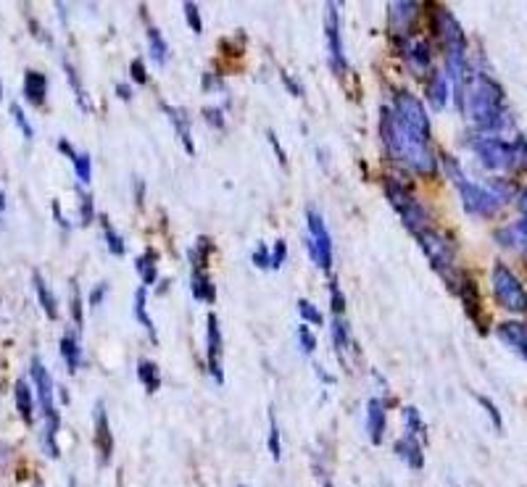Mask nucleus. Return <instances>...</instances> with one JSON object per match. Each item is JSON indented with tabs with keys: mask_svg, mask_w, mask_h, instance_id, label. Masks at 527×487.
Instances as JSON below:
<instances>
[{
	"mask_svg": "<svg viewBox=\"0 0 527 487\" xmlns=\"http://www.w3.org/2000/svg\"><path fill=\"white\" fill-rule=\"evenodd\" d=\"M490 279H493V298L504 311L527 313V290L517 276L511 274V269L504 267V264H496L490 272Z\"/></svg>",
	"mask_w": 527,
	"mask_h": 487,
	"instance_id": "5",
	"label": "nucleus"
},
{
	"mask_svg": "<svg viewBox=\"0 0 527 487\" xmlns=\"http://www.w3.org/2000/svg\"><path fill=\"white\" fill-rule=\"evenodd\" d=\"M379 135L385 142V150L390 158H396L401 166H406L409 172H416L422 177H430L438 172V158L430 145V140L416 135L414 129H409L404 121L396 116L393 108L379 111Z\"/></svg>",
	"mask_w": 527,
	"mask_h": 487,
	"instance_id": "1",
	"label": "nucleus"
},
{
	"mask_svg": "<svg viewBox=\"0 0 527 487\" xmlns=\"http://www.w3.org/2000/svg\"><path fill=\"white\" fill-rule=\"evenodd\" d=\"M393 451H396V456L406 466H411V469H422L425 466V453H422V442L414 440V437H401V440L393 442Z\"/></svg>",
	"mask_w": 527,
	"mask_h": 487,
	"instance_id": "21",
	"label": "nucleus"
},
{
	"mask_svg": "<svg viewBox=\"0 0 527 487\" xmlns=\"http://www.w3.org/2000/svg\"><path fill=\"white\" fill-rule=\"evenodd\" d=\"M298 345H301V350H304L306 356H311L316 350V337L309 324H301V327H298Z\"/></svg>",
	"mask_w": 527,
	"mask_h": 487,
	"instance_id": "44",
	"label": "nucleus"
},
{
	"mask_svg": "<svg viewBox=\"0 0 527 487\" xmlns=\"http://www.w3.org/2000/svg\"><path fill=\"white\" fill-rule=\"evenodd\" d=\"M496 335L501 342H506L511 350H517L525 356L527 353V324L525 322H504L496 327Z\"/></svg>",
	"mask_w": 527,
	"mask_h": 487,
	"instance_id": "18",
	"label": "nucleus"
},
{
	"mask_svg": "<svg viewBox=\"0 0 527 487\" xmlns=\"http://www.w3.org/2000/svg\"><path fill=\"white\" fill-rule=\"evenodd\" d=\"M385 195H388L390 206L396 208V213L401 216V221L406 224L409 232H414L416 235L419 230L430 227V216H427V211L422 208V203L416 201L414 195L409 193L401 182H396V179H385Z\"/></svg>",
	"mask_w": 527,
	"mask_h": 487,
	"instance_id": "6",
	"label": "nucleus"
},
{
	"mask_svg": "<svg viewBox=\"0 0 527 487\" xmlns=\"http://www.w3.org/2000/svg\"><path fill=\"white\" fill-rule=\"evenodd\" d=\"M404 424H406V437H414L422 445H427V424L422 422V416H419L414 405L404 408Z\"/></svg>",
	"mask_w": 527,
	"mask_h": 487,
	"instance_id": "29",
	"label": "nucleus"
},
{
	"mask_svg": "<svg viewBox=\"0 0 527 487\" xmlns=\"http://www.w3.org/2000/svg\"><path fill=\"white\" fill-rule=\"evenodd\" d=\"M511 150H514V169L527 172V140L517 138L514 142H511Z\"/></svg>",
	"mask_w": 527,
	"mask_h": 487,
	"instance_id": "47",
	"label": "nucleus"
},
{
	"mask_svg": "<svg viewBox=\"0 0 527 487\" xmlns=\"http://www.w3.org/2000/svg\"><path fill=\"white\" fill-rule=\"evenodd\" d=\"M250 261H253V267H256V269H272V256H269L267 245H259V248L253 250Z\"/></svg>",
	"mask_w": 527,
	"mask_h": 487,
	"instance_id": "51",
	"label": "nucleus"
},
{
	"mask_svg": "<svg viewBox=\"0 0 527 487\" xmlns=\"http://www.w3.org/2000/svg\"><path fill=\"white\" fill-rule=\"evenodd\" d=\"M13 398H16V408H19L21 419H24V422H32L35 398H32V390H29V385L24 382V379H19V382H16V387H13Z\"/></svg>",
	"mask_w": 527,
	"mask_h": 487,
	"instance_id": "31",
	"label": "nucleus"
},
{
	"mask_svg": "<svg viewBox=\"0 0 527 487\" xmlns=\"http://www.w3.org/2000/svg\"><path fill=\"white\" fill-rule=\"evenodd\" d=\"M396 45L401 58L406 61V66L411 72L414 74L430 72V66H433V50H430V43H427L425 37H411V35L396 37Z\"/></svg>",
	"mask_w": 527,
	"mask_h": 487,
	"instance_id": "12",
	"label": "nucleus"
},
{
	"mask_svg": "<svg viewBox=\"0 0 527 487\" xmlns=\"http://www.w3.org/2000/svg\"><path fill=\"white\" fill-rule=\"evenodd\" d=\"M240 487H243V485H240Z\"/></svg>",
	"mask_w": 527,
	"mask_h": 487,
	"instance_id": "62",
	"label": "nucleus"
},
{
	"mask_svg": "<svg viewBox=\"0 0 527 487\" xmlns=\"http://www.w3.org/2000/svg\"><path fill=\"white\" fill-rule=\"evenodd\" d=\"M385 424H388V405L382 398H370L367 401V435L375 445L385 437Z\"/></svg>",
	"mask_w": 527,
	"mask_h": 487,
	"instance_id": "16",
	"label": "nucleus"
},
{
	"mask_svg": "<svg viewBox=\"0 0 527 487\" xmlns=\"http://www.w3.org/2000/svg\"><path fill=\"white\" fill-rule=\"evenodd\" d=\"M61 359H64L66 371H69V374H77V371H79V364H82V350H79V340H77V335H72V332H66L64 337H61Z\"/></svg>",
	"mask_w": 527,
	"mask_h": 487,
	"instance_id": "23",
	"label": "nucleus"
},
{
	"mask_svg": "<svg viewBox=\"0 0 527 487\" xmlns=\"http://www.w3.org/2000/svg\"><path fill=\"white\" fill-rule=\"evenodd\" d=\"M416 13H419V3H411V0H398V3H390L388 6V21L396 37H404L406 29L414 24Z\"/></svg>",
	"mask_w": 527,
	"mask_h": 487,
	"instance_id": "17",
	"label": "nucleus"
},
{
	"mask_svg": "<svg viewBox=\"0 0 527 487\" xmlns=\"http://www.w3.org/2000/svg\"><path fill=\"white\" fill-rule=\"evenodd\" d=\"M135 269H138V274L143 276V285L148 287L153 285L158 279V256L156 250H145V253H140L138 258H135Z\"/></svg>",
	"mask_w": 527,
	"mask_h": 487,
	"instance_id": "26",
	"label": "nucleus"
},
{
	"mask_svg": "<svg viewBox=\"0 0 527 487\" xmlns=\"http://www.w3.org/2000/svg\"><path fill=\"white\" fill-rule=\"evenodd\" d=\"M475 401H477V403H480L482 408H485V411L490 414V422H493V427H496V430H501V427H504V422H501V411H499V408L490 403L485 396H475Z\"/></svg>",
	"mask_w": 527,
	"mask_h": 487,
	"instance_id": "50",
	"label": "nucleus"
},
{
	"mask_svg": "<svg viewBox=\"0 0 527 487\" xmlns=\"http://www.w3.org/2000/svg\"><path fill=\"white\" fill-rule=\"evenodd\" d=\"M282 84L290 90V95H296V98H301V95H304V87H301V84H298L296 79H293L290 74H285V72H282Z\"/></svg>",
	"mask_w": 527,
	"mask_h": 487,
	"instance_id": "55",
	"label": "nucleus"
},
{
	"mask_svg": "<svg viewBox=\"0 0 527 487\" xmlns=\"http://www.w3.org/2000/svg\"><path fill=\"white\" fill-rule=\"evenodd\" d=\"M93 416H95V419H93V424H95L93 445H95V451H98V459H101V464L106 466V464L111 461V456H113V435H111V424H109V414H106V405H103V401H98Z\"/></svg>",
	"mask_w": 527,
	"mask_h": 487,
	"instance_id": "14",
	"label": "nucleus"
},
{
	"mask_svg": "<svg viewBox=\"0 0 527 487\" xmlns=\"http://www.w3.org/2000/svg\"><path fill=\"white\" fill-rule=\"evenodd\" d=\"M72 164H74V172H77V177H79V182L90 184V179H93V161H90V156H87V153H74V156H72Z\"/></svg>",
	"mask_w": 527,
	"mask_h": 487,
	"instance_id": "36",
	"label": "nucleus"
},
{
	"mask_svg": "<svg viewBox=\"0 0 527 487\" xmlns=\"http://www.w3.org/2000/svg\"><path fill=\"white\" fill-rule=\"evenodd\" d=\"M330 311H333L338 319H343V313H345V298H343V290H340V285H338V279L330 282Z\"/></svg>",
	"mask_w": 527,
	"mask_h": 487,
	"instance_id": "42",
	"label": "nucleus"
},
{
	"mask_svg": "<svg viewBox=\"0 0 527 487\" xmlns=\"http://www.w3.org/2000/svg\"><path fill=\"white\" fill-rule=\"evenodd\" d=\"M0 98H3V87H0Z\"/></svg>",
	"mask_w": 527,
	"mask_h": 487,
	"instance_id": "60",
	"label": "nucleus"
},
{
	"mask_svg": "<svg viewBox=\"0 0 527 487\" xmlns=\"http://www.w3.org/2000/svg\"><path fill=\"white\" fill-rule=\"evenodd\" d=\"M190 287H193L195 301H201V303H213L216 301V287H213L211 276L206 274V272H193Z\"/></svg>",
	"mask_w": 527,
	"mask_h": 487,
	"instance_id": "27",
	"label": "nucleus"
},
{
	"mask_svg": "<svg viewBox=\"0 0 527 487\" xmlns=\"http://www.w3.org/2000/svg\"><path fill=\"white\" fill-rule=\"evenodd\" d=\"M488 193L493 195V198H499L501 203H509L511 198H514V193H517V184L506 182V179H493V182H488Z\"/></svg>",
	"mask_w": 527,
	"mask_h": 487,
	"instance_id": "38",
	"label": "nucleus"
},
{
	"mask_svg": "<svg viewBox=\"0 0 527 487\" xmlns=\"http://www.w3.org/2000/svg\"><path fill=\"white\" fill-rule=\"evenodd\" d=\"M440 161H443L445 174L451 177V182L456 184V190H459V195H462L464 211L472 213V216H482V219L496 216V213L501 211L504 203H501L499 198H493V195L488 193V187H482V184H477V182H470V179L464 177L462 166H459L456 158L443 153Z\"/></svg>",
	"mask_w": 527,
	"mask_h": 487,
	"instance_id": "3",
	"label": "nucleus"
},
{
	"mask_svg": "<svg viewBox=\"0 0 527 487\" xmlns=\"http://www.w3.org/2000/svg\"><path fill=\"white\" fill-rule=\"evenodd\" d=\"M138 379L143 382V387H145V393L148 396H153L158 387H161V371H158V364H153V361L143 359L138 364Z\"/></svg>",
	"mask_w": 527,
	"mask_h": 487,
	"instance_id": "30",
	"label": "nucleus"
},
{
	"mask_svg": "<svg viewBox=\"0 0 527 487\" xmlns=\"http://www.w3.org/2000/svg\"><path fill=\"white\" fill-rule=\"evenodd\" d=\"M6 208V195H3V190H0V211Z\"/></svg>",
	"mask_w": 527,
	"mask_h": 487,
	"instance_id": "59",
	"label": "nucleus"
},
{
	"mask_svg": "<svg viewBox=\"0 0 527 487\" xmlns=\"http://www.w3.org/2000/svg\"><path fill=\"white\" fill-rule=\"evenodd\" d=\"M298 313H301L304 324H324V316L319 313V308H316L314 303H309L306 298L298 301Z\"/></svg>",
	"mask_w": 527,
	"mask_h": 487,
	"instance_id": "41",
	"label": "nucleus"
},
{
	"mask_svg": "<svg viewBox=\"0 0 527 487\" xmlns=\"http://www.w3.org/2000/svg\"><path fill=\"white\" fill-rule=\"evenodd\" d=\"M182 11H185L187 27L193 29L195 35H201V32H204V21H201V11H198V6H195V3H190V0H187L185 6H182Z\"/></svg>",
	"mask_w": 527,
	"mask_h": 487,
	"instance_id": "45",
	"label": "nucleus"
},
{
	"mask_svg": "<svg viewBox=\"0 0 527 487\" xmlns=\"http://www.w3.org/2000/svg\"><path fill=\"white\" fill-rule=\"evenodd\" d=\"M222 327L216 313H209L206 319V364H209V374L213 377V382H224V366H222Z\"/></svg>",
	"mask_w": 527,
	"mask_h": 487,
	"instance_id": "13",
	"label": "nucleus"
},
{
	"mask_svg": "<svg viewBox=\"0 0 527 487\" xmlns=\"http://www.w3.org/2000/svg\"><path fill=\"white\" fill-rule=\"evenodd\" d=\"M32 285H35V293H38L40 306H43V311H45L48 319H58V303H56V298H53L50 287L45 285V279H43L38 272L32 274Z\"/></svg>",
	"mask_w": 527,
	"mask_h": 487,
	"instance_id": "28",
	"label": "nucleus"
},
{
	"mask_svg": "<svg viewBox=\"0 0 527 487\" xmlns=\"http://www.w3.org/2000/svg\"><path fill=\"white\" fill-rule=\"evenodd\" d=\"M24 95L27 101H32L35 106H43L48 98V79L45 74L40 72H27L24 74Z\"/></svg>",
	"mask_w": 527,
	"mask_h": 487,
	"instance_id": "25",
	"label": "nucleus"
},
{
	"mask_svg": "<svg viewBox=\"0 0 527 487\" xmlns=\"http://www.w3.org/2000/svg\"><path fill=\"white\" fill-rule=\"evenodd\" d=\"M269 453L274 461H282V445H279V424L274 416V408L269 411Z\"/></svg>",
	"mask_w": 527,
	"mask_h": 487,
	"instance_id": "35",
	"label": "nucleus"
},
{
	"mask_svg": "<svg viewBox=\"0 0 527 487\" xmlns=\"http://www.w3.org/2000/svg\"><path fill=\"white\" fill-rule=\"evenodd\" d=\"M285 256H287V245L285 240H277L274 248H272V269H279L285 264Z\"/></svg>",
	"mask_w": 527,
	"mask_h": 487,
	"instance_id": "52",
	"label": "nucleus"
},
{
	"mask_svg": "<svg viewBox=\"0 0 527 487\" xmlns=\"http://www.w3.org/2000/svg\"><path fill=\"white\" fill-rule=\"evenodd\" d=\"M525 359H527V353H525Z\"/></svg>",
	"mask_w": 527,
	"mask_h": 487,
	"instance_id": "61",
	"label": "nucleus"
},
{
	"mask_svg": "<svg viewBox=\"0 0 527 487\" xmlns=\"http://www.w3.org/2000/svg\"><path fill=\"white\" fill-rule=\"evenodd\" d=\"M517 206H519V211H522V213H525V216H527V187H525V190H522V195H519Z\"/></svg>",
	"mask_w": 527,
	"mask_h": 487,
	"instance_id": "58",
	"label": "nucleus"
},
{
	"mask_svg": "<svg viewBox=\"0 0 527 487\" xmlns=\"http://www.w3.org/2000/svg\"><path fill=\"white\" fill-rule=\"evenodd\" d=\"M451 293H456L459 298H462V306H464V311H467V316H470L472 322H475L482 330V335H485V322H482V308H480V298H477V285L472 282V276L470 274H459V282H456V287H453Z\"/></svg>",
	"mask_w": 527,
	"mask_h": 487,
	"instance_id": "15",
	"label": "nucleus"
},
{
	"mask_svg": "<svg viewBox=\"0 0 527 487\" xmlns=\"http://www.w3.org/2000/svg\"><path fill=\"white\" fill-rule=\"evenodd\" d=\"M161 111L169 116V121H172V127H174L177 138H179V142L185 145V150L193 156L195 153V145H193V135H190V121H187L185 111L182 108H174V106H169V103L161 101Z\"/></svg>",
	"mask_w": 527,
	"mask_h": 487,
	"instance_id": "19",
	"label": "nucleus"
},
{
	"mask_svg": "<svg viewBox=\"0 0 527 487\" xmlns=\"http://www.w3.org/2000/svg\"><path fill=\"white\" fill-rule=\"evenodd\" d=\"M204 90H222V82H216V77H206L204 79Z\"/></svg>",
	"mask_w": 527,
	"mask_h": 487,
	"instance_id": "57",
	"label": "nucleus"
},
{
	"mask_svg": "<svg viewBox=\"0 0 527 487\" xmlns=\"http://www.w3.org/2000/svg\"><path fill=\"white\" fill-rule=\"evenodd\" d=\"M496 240H499L501 245H506V248H519L527 261V216H522L519 221L499 230L496 232Z\"/></svg>",
	"mask_w": 527,
	"mask_h": 487,
	"instance_id": "20",
	"label": "nucleus"
},
{
	"mask_svg": "<svg viewBox=\"0 0 527 487\" xmlns=\"http://www.w3.org/2000/svg\"><path fill=\"white\" fill-rule=\"evenodd\" d=\"M148 47H150V58H153L158 66L167 64V55H169L167 40L161 37V32H158L153 24H148Z\"/></svg>",
	"mask_w": 527,
	"mask_h": 487,
	"instance_id": "33",
	"label": "nucleus"
},
{
	"mask_svg": "<svg viewBox=\"0 0 527 487\" xmlns=\"http://www.w3.org/2000/svg\"><path fill=\"white\" fill-rule=\"evenodd\" d=\"M393 111H396V116L404 121L409 129H414L416 135H422V138L430 140V116H427L425 106L416 101L411 92L409 90L393 92Z\"/></svg>",
	"mask_w": 527,
	"mask_h": 487,
	"instance_id": "10",
	"label": "nucleus"
},
{
	"mask_svg": "<svg viewBox=\"0 0 527 487\" xmlns=\"http://www.w3.org/2000/svg\"><path fill=\"white\" fill-rule=\"evenodd\" d=\"M472 150L475 156L480 158V164L485 169H493V172H501V169H514V150L506 140L496 138H475L472 140Z\"/></svg>",
	"mask_w": 527,
	"mask_h": 487,
	"instance_id": "9",
	"label": "nucleus"
},
{
	"mask_svg": "<svg viewBox=\"0 0 527 487\" xmlns=\"http://www.w3.org/2000/svg\"><path fill=\"white\" fill-rule=\"evenodd\" d=\"M69 308H72V319H74V327L77 332L82 330V295H79V287H77V279L72 282V293H69Z\"/></svg>",
	"mask_w": 527,
	"mask_h": 487,
	"instance_id": "39",
	"label": "nucleus"
},
{
	"mask_svg": "<svg viewBox=\"0 0 527 487\" xmlns=\"http://www.w3.org/2000/svg\"><path fill=\"white\" fill-rule=\"evenodd\" d=\"M130 77H132V82L148 84V69H145V61H143V58H135L130 64Z\"/></svg>",
	"mask_w": 527,
	"mask_h": 487,
	"instance_id": "48",
	"label": "nucleus"
},
{
	"mask_svg": "<svg viewBox=\"0 0 527 487\" xmlns=\"http://www.w3.org/2000/svg\"><path fill=\"white\" fill-rule=\"evenodd\" d=\"M101 221H103V235H106L109 250H111L113 256H124V250H127V248H124V240H121L119 235L113 232V227L109 224V219H106V216H101Z\"/></svg>",
	"mask_w": 527,
	"mask_h": 487,
	"instance_id": "40",
	"label": "nucleus"
},
{
	"mask_svg": "<svg viewBox=\"0 0 527 487\" xmlns=\"http://www.w3.org/2000/svg\"><path fill=\"white\" fill-rule=\"evenodd\" d=\"M11 116L16 119V127L21 129V135L27 140H32L35 138V129H32V124L27 121V113H24V108H21L19 103H11Z\"/></svg>",
	"mask_w": 527,
	"mask_h": 487,
	"instance_id": "43",
	"label": "nucleus"
},
{
	"mask_svg": "<svg viewBox=\"0 0 527 487\" xmlns=\"http://www.w3.org/2000/svg\"><path fill=\"white\" fill-rule=\"evenodd\" d=\"M201 113H204V119L209 121L213 129H222L224 127V113H222V108H219V106H206Z\"/></svg>",
	"mask_w": 527,
	"mask_h": 487,
	"instance_id": "49",
	"label": "nucleus"
},
{
	"mask_svg": "<svg viewBox=\"0 0 527 487\" xmlns=\"http://www.w3.org/2000/svg\"><path fill=\"white\" fill-rule=\"evenodd\" d=\"M93 195L87 190H79V211H82V224H90L95 219V206Z\"/></svg>",
	"mask_w": 527,
	"mask_h": 487,
	"instance_id": "46",
	"label": "nucleus"
},
{
	"mask_svg": "<svg viewBox=\"0 0 527 487\" xmlns=\"http://www.w3.org/2000/svg\"><path fill=\"white\" fill-rule=\"evenodd\" d=\"M135 319H138V324L145 327L150 340L158 342L156 327H153V322H150V316H148V287L145 285H140L138 290H135Z\"/></svg>",
	"mask_w": 527,
	"mask_h": 487,
	"instance_id": "24",
	"label": "nucleus"
},
{
	"mask_svg": "<svg viewBox=\"0 0 527 487\" xmlns=\"http://www.w3.org/2000/svg\"><path fill=\"white\" fill-rule=\"evenodd\" d=\"M414 237H416V242L422 245V250H425L430 267H433L438 274L443 276L445 285L453 290V287H456V282H459V274H456V269H453V256H456L453 242L445 237V235H440L438 230H433V227L419 230Z\"/></svg>",
	"mask_w": 527,
	"mask_h": 487,
	"instance_id": "4",
	"label": "nucleus"
},
{
	"mask_svg": "<svg viewBox=\"0 0 527 487\" xmlns=\"http://www.w3.org/2000/svg\"><path fill=\"white\" fill-rule=\"evenodd\" d=\"M324 40H327V64L335 74L345 72V53H343V37H340V3H327L324 6Z\"/></svg>",
	"mask_w": 527,
	"mask_h": 487,
	"instance_id": "8",
	"label": "nucleus"
},
{
	"mask_svg": "<svg viewBox=\"0 0 527 487\" xmlns=\"http://www.w3.org/2000/svg\"><path fill=\"white\" fill-rule=\"evenodd\" d=\"M427 101H430L433 111H443L445 103H448V79L438 69H433L427 77Z\"/></svg>",
	"mask_w": 527,
	"mask_h": 487,
	"instance_id": "22",
	"label": "nucleus"
},
{
	"mask_svg": "<svg viewBox=\"0 0 527 487\" xmlns=\"http://www.w3.org/2000/svg\"><path fill=\"white\" fill-rule=\"evenodd\" d=\"M306 248H309V256L322 272H330L333 269V237H330V230L324 224L322 213L316 208H306Z\"/></svg>",
	"mask_w": 527,
	"mask_h": 487,
	"instance_id": "7",
	"label": "nucleus"
},
{
	"mask_svg": "<svg viewBox=\"0 0 527 487\" xmlns=\"http://www.w3.org/2000/svg\"><path fill=\"white\" fill-rule=\"evenodd\" d=\"M462 111L480 132H501L509 127L501 87L485 74H475L467 82Z\"/></svg>",
	"mask_w": 527,
	"mask_h": 487,
	"instance_id": "2",
	"label": "nucleus"
},
{
	"mask_svg": "<svg viewBox=\"0 0 527 487\" xmlns=\"http://www.w3.org/2000/svg\"><path fill=\"white\" fill-rule=\"evenodd\" d=\"M333 340H335V348L340 350V356H345L348 342H351V335H348V324L343 322V319H338V316L333 319Z\"/></svg>",
	"mask_w": 527,
	"mask_h": 487,
	"instance_id": "37",
	"label": "nucleus"
},
{
	"mask_svg": "<svg viewBox=\"0 0 527 487\" xmlns=\"http://www.w3.org/2000/svg\"><path fill=\"white\" fill-rule=\"evenodd\" d=\"M64 72H66V77H69V84H72V90L77 92V103H79V108L90 111V98H87V92H84L82 82H79V77H77V72L72 69V64H69V61H64Z\"/></svg>",
	"mask_w": 527,
	"mask_h": 487,
	"instance_id": "34",
	"label": "nucleus"
},
{
	"mask_svg": "<svg viewBox=\"0 0 527 487\" xmlns=\"http://www.w3.org/2000/svg\"><path fill=\"white\" fill-rule=\"evenodd\" d=\"M267 138H269V142H272V147H274V153H277L279 164H282V166H287V156H285V150H282V145H279L277 135H274V132L269 129V132H267Z\"/></svg>",
	"mask_w": 527,
	"mask_h": 487,
	"instance_id": "54",
	"label": "nucleus"
},
{
	"mask_svg": "<svg viewBox=\"0 0 527 487\" xmlns=\"http://www.w3.org/2000/svg\"><path fill=\"white\" fill-rule=\"evenodd\" d=\"M106 290H109V282H98V285L93 287V293H90V306H93V308H98V306L103 303Z\"/></svg>",
	"mask_w": 527,
	"mask_h": 487,
	"instance_id": "53",
	"label": "nucleus"
},
{
	"mask_svg": "<svg viewBox=\"0 0 527 487\" xmlns=\"http://www.w3.org/2000/svg\"><path fill=\"white\" fill-rule=\"evenodd\" d=\"M213 250V242L209 237H198L195 248H190V261H193V272H206L209 269V256Z\"/></svg>",
	"mask_w": 527,
	"mask_h": 487,
	"instance_id": "32",
	"label": "nucleus"
},
{
	"mask_svg": "<svg viewBox=\"0 0 527 487\" xmlns=\"http://www.w3.org/2000/svg\"><path fill=\"white\" fill-rule=\"evenodd\" d=\"M430 24H433V35L438 37V43L445 50H467V37H464L462 24L445 6H433Z\"/></svg>",
	"mask_w": 527,
	"mask_h": 487,
	"instance_id": "11",
	"label": "nucleus"
},
{
	"mask_svg": "<svg viewBox=\"0 0 527 487\" xmlns=\"http://www.w3.org/2000/svg\"><path fill=\"white\" fill-rule=\"evenodd\" d=\"M116 95H119L121 101H132V87H130V84L119 82V84H116Z\"/></svg>",
	"mask_w": 527,
	"mask_h": 487,
	"instance_id": "56",
	"label": "nucleus"
}]
</instances>
